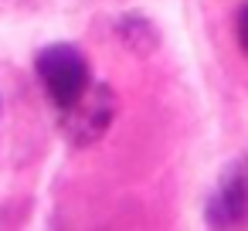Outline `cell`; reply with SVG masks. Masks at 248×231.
I'll return each instance as SVG.
<instances>
[{
    "instance_id": "cell-1",
    "label": "cell",
    "mask_w": 248,
    "mask_h": 231,
    "mask_svg": "<svg viewBox=\"0 0 248 231\" xmlns=\"http://www.w3.org/2000/svg\"><path fill=\"white\" fill-rule=\"evenodd\" d=\"M62 112V133L72 146H92L99 143L109 126L116 123V112H119V99L116 92L106 85V82H89V89L68 102Z\"/></svg>"
},
{
    "instance_id": "cell-2",
    "label": "cell",
    "mask_w": 248,
    "mask_h": 231,
    "mask_svg": "<svg viewBox=\"0 0 248 231\" xmlns=\"http://www.w3.org/2000/svg\"><path fill=\"white\" fill-rule=\"evenodd\" d=\"M34 72H38L48 99L58 109L75 102L92 82V68H89L85 55L75 45H48V48H41L38 58H34Z\"/></svg>"
},
{
    "instance_id": "cell-3",
    "label": "cell",
    "mask_w": 248,
    "mask_h": 231,
    "mask_svg": "<svg viewBox=\"0 0 248 231\" xmlns=\"http://www.w3.org/2000/svg\"><path fill=\"white\" fill-rule=\"evenodd\" d=\"M211 228H245L248 224V160H231L204 207Z\"/></svg>"
},
{
    "instance_id": "cell-4",
    "label": "cell",
    "mask_w": 248,
    "mask_h": 231,
    "mask_svg": "<svg viewBox=\"0 0 248 231\" xmlns=\"http://www.w3.org/2000/svg\"><path fill=\"white\" fill-rule=\"evenodd\" d=\"M116 38L133 51V55H153L160 48V31L146 14H123L116 21Z\"/></svg>"
},
{
    "instance_id": "cell-5",
    "label": "cell",
    "mask_w": 248,
    "mask_h": 231,
    "mask_svg": "<svg viewBox=\"0 0 248 231\" xmlns=\"http://www.w3.org/2000/svg\"><path fill=\"white\" fill-rule=\"evenodd\" d=\"M234 31H238V45H241V51L248 55V4L238 11V21H234Z\"/></svg>"
}]
</instances>
